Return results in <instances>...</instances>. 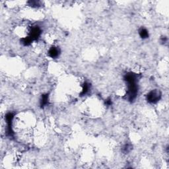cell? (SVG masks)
<instances>
[{
	"label": "cell",
	"instance_id": "6da1fadb",
	"mask_svg": "<svg viewBox=\"0 0 169 169\" xmlns=\"http://www.w3.org/2000/svg\"><path fill=\"white\" fill-rule=\"evenodd\" d=\"M159 93L157 92V91H152L149 94L147 97V99L149 101L152 102V103H155V102L157 101V100L159 99Z\"/></svg>",
	"mask_w": 169,
	"mask_h": 169
}]
</instances>
